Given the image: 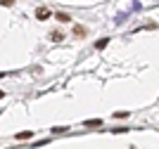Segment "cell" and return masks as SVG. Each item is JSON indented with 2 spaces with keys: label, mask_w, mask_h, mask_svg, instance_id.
Here are the masks:
<instances>
[{
  "label": "cell",
  "mask_w": 159,
  "mask_h": 149,
  "mask_svg": "<svg viewBox=\"0 0 159 149\" xmlns=\"http://www.w3.org/2000/svg\"><path fill=\"white\" fill-rule=\"evenodd\" d=\"M0 78H2V71H0Z\"/></svg>",
  "instance_id": "30bf717a"
},
{
  "label": "cell",
  "mask_w": 159,
  "mask_h": 149,
  "mask_svg": "<svg viewBox=\"0 0 159 149\" xmlns=\"http://www.w3.org/2000/svg\"><path fill=\"white\" fill-rule=\"evenodd\" d=\"M50 38H52L55 43H60V40L64 38V33H62V31H52V36H50Z\"/></svg>",
  "instance_id": "277c9868"
},
{
  "label": "cell",
  "mask_w": 159,
  "mask_h": 149,
  "mask_svg": "<svg viewBox=\"0 0 159 149\" xmlns=\"http://www.w3.org/2000/svg\"><path fill=\"white\" fill-rule=\"evenodd\" d=\"M2 95H5V92H2V90H0V97H2Z\"/></svg>",
  "instance_id": "9c48e42d"
},
{
  "label": "cell",
  "mask_w": 159,
  "mask_h": 149,
  "mask_svg": "<svg viewBox=\"0 0 159 149\" xmlns=\"http://www.w3.org/2000/svg\"><path fill=\"white\" fill-rule=\"evenodd\" d=\"M31 135H33L31 130H21L19 135H17V140H29V137H31Z\"/></svg>",
  "instance_id": "3957f363"
},
{
  "label": "cell",
  "mask_w": 159,
  "mask_h": 149,
  "mask_svg": "<svg viewBox=\"0 0 159 149\" xmlns=\"http://www.w3.org/2000/svg\"><path fill=\"white\" fill-rule=\"evenodd\" d=\"M74 33H76V38H86L88 28H86V26H81V24H76V26H74Z\"/></svg>",
  "instance_id": "6da1fadb"
},
{
  "label": "cell",
  "mask_w": 159,
  "mask_h": 149,
  "mask_svg": "<svg viewBox=\"0 0 159 149\" xmlns=\"http://www.w3.org/2000/svg\"><path fill=\"white\" fill-rule=\"evenodd\" d=\"M100 123H102L100 118H95V121H86V125H88V128H93V125H100Z\"/></svg>",
  "instance_id": "52a82bcc"
},
{
  "label": "cell",
  "mask_w": 159,
  "mask_h": 149,
  "mask_svg": "<svg viewBox=\"0 0 159 149\" xmlns=\"http://www.w3.org/2000/svg\"><path fill=\"white\" fill-rule=\"evenodd\" d=\"M57 19H60V21H69V19H71V17H69V14H66V12H57Z\"/></svg>",
  "instance_id": "5b68a950"
},
{
  "label": "cell",
  "mask_w": 159,
  "mask_h": 149,
  "mask_svg": "<svg viewBox=\"0 0 159 149\" xmlns=\"http://www.w3.org/2000/svg\"><path fill=\"white\" fill-rule=\"evenodd\" d=\"M36 17H38L40 21L48 19V17H50V10H48V7H38V10H36Z\"/></svg>",
  "instance_id": "7a4b0ae2"
},
{
  "label": "cell",
  "mask_w": 159,
  "mask_h": 149,
  "mask_svg": "<svg viewBox=\"0 0 159 149\" xmlns=\"http://www.w3.org/2000/svg\"><path fill=\"white\" fill-rule=\"evenodd\" d=\"M107 43H109V38H102V40H98V50H102V47H107Z\"/></svg>",
  "instance_id": "8992f818"
},
{
  "label": "cell",
  "mask_w": 159,
  "mask_h": 149,
  "mask_svg": "<svg viewBox=\"0 0 159 149\" xmlns=\"http://www.w3.org/2000/svg\"><path fill=\"white\" fill-rule=\"evenodd\" d=\"M64 130H66L64 125H57V128H52V133H57V135H60V133H64Z\"/></svg>",
  "instance_id": "ba28073f"
}]
</instances>
